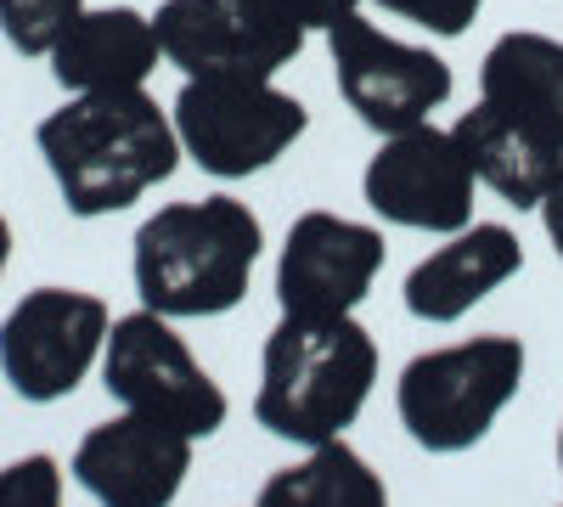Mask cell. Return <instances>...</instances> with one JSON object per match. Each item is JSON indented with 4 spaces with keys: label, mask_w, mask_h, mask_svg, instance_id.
<instances>
[{
    "label": "cell",
    "mask_w": 563,
    "mask_h": 507,
    "mask_svg": "<svg viewBox=\"0 0 563 507\" xmlns=\"http://www.w3.org/2000/svg\"><path fill=\"white\" fill-rule=\"evenodd\" d=\"M525 271V243L512 225L501 220H474L451 232L434 254H422L411 271H406V310L417 321H429V328H451L462 321L474 305H485L501 283Z\"/></svg>",
    "instance_id": "obj_13"
},
{
    "label": "cell",
    "mask_w": 563,
    "mask_h": 507,
    "mask_svg": "<svg viewBox=\"0 0 563 507\" xmlns=\"http://www.w3.org/2000/svg\"><path fill=\"white\" fill-rule=\"evenodd\" d=\"M474 187L479 175L456 147V135L434 124L384 135V147L361 169V198L372 214L400 225V232H434V238L474 225Z\"/></svg>",
    "instance_id": "obj_10"
},
{
    "label": "cell",
    "mask_w": 563,
    "mask_h": 507,
    "mask_svg": "<svg viewBox=\"0 0 563 507\" xmlns=\"http://www.w3.org/2000/svg\"><path fill=\"white\" fill-rule=\"evenodd\" d=\"M536 214H541V225H547V243H552V254L563 260V175L552 180V192L541 198V209H536Z\"/></svg>",
    "instance_id": "obj_22"
},
{
    "label": "cell",
    "mask_w": 563,
    "mask_h": 507,
    "mask_svg": "<svg viewBox=\"0 0 563 507\" xmlns=\"http://www.w3.org/2000/svg\"><path fill=\"white\" fill-rule=\"evenodd\" d=\"M85 0H0V34L18 57H52V45L79 23Z\"/></svg>",
    "instance_id": "obj_18"
},
{
    "label": "cell",
    "mask_w": 563,
    "mask_h": 507,
    "mask_svg": "<svg viewBox=\"0 0 563 507\" xmlns=\"http://www.w3.org/2000/svg\"><path fill=\"white\" fill-rule=\"evenodd\" d=\"M525 366H530L525 339L507 333H479L411 355L395 378L400 429L434 456L474 451L512 406V395L525 389Z\"/></svg>",
    "instance_id": "obj_4"
},
{
    "label": "cell",
    "mask_w": 563,
    "mask_h": 507,
    "mask_svg": "<svg viewBox=\"0 0 563 507\" xmlns=\"http://www.w3.org/2000/svg\"><path fill=\"white\" fill-rule=\"evenodd\" d=\"M192 434H180L141 411L97 423L74 445V480L97 496V507H169L192 474Z\"/></svg>",
    "instance_id": "obj_12"
},
{
    "label": "cell",
    "mask_w": 563,
    "mask_h": 507,
    "mask_svg": "<svg viewBox=\"0 0 563 507\" xmlns=\"http://www.w3.org/2000/svg\"><path fill=\"white\" fill-rule=\"evenodd\" d=\"M378 384V339L355 316H282L260 350L254 418L294 445L344 440Z\"/></svg>",
    "instance_id": "obj_3"
},
{
    "label": "cell",
    "mask_w": 563,
    "mask_h": 507,
    "mask_svg": "<svg viewBox=\"0 0 563 507\" xmlns=\"http://www.w3.org/2000/svg\"><path fill=\"white\" fill-rule=\"evenodd\" d=\"M169 119L180 153L214 180H249L271 169L310 130L305 102L254 74H186Z\"/></svg>",
    "instance_id": "obj_5"
},
{
    "label": "cell",
    "mask_w": 563,
    "mask_h": 507,
    "mask_svg": "<svg viewBox=\"0 0 563 507\" xmlns=\"http://www.w3.org/2000/svg\"><path fill=\"white\" fill-rule=\"evenodd\" d=\"M254 507H389V491L350 440H327L310 445L305 463L276 469Z\"/></svg>",
    "instance_id": "obj_17"
},
{
    "label": "cell",
    "mask_w": 563,
    "mask_h": 507,
    "mask_svg": "<svg viewBox=\"0 0 563 507\" xmlns=\"http://www.w3.org/2000/svg\"><path fill=\"white\" fill-rule=\"evenodd\" d=\"M327 57H333L339 97L350 102V113L366 130H378V135L417 130L451 102L445 57H434L429 45L384 34L361 12H350V18H339L333 29H327Z\"/></svg>",
    "instance_id": "obj_8"
},
{
    "label": "cell",
    "mask_w": 563,
    "mask_h": 507,
    "mask_svg": "<svg viewBox=\"0 0 563 507\" xmlns=\"http://www.w3.org/2000/svg\"><path fill=\"white\" fill-rule=\"evenodd\" d=\"M294 7H299V18L310 23V29H333L339 18H350V12H361V0H294Z\"/></svg>",
    "instance_id": "obj_21"
},
{
    "label": "cell",
    "mask_w": 563,
    "mask_h": 507,
    "mask_svg": "<svg viewBox=\"0 0 563 507\" xmlns=\"http://www.w3.org/2000/svg\"><path fill=\"white\" fill-rule=\"evenodd\" d=\"M164 57L158 29L135 7H85L79 23L52 45V79L74 97L85 90H135L147 85Z\"/></svg>",
    "instance_id": "obj_15"
},
{
    "label": "cell",
    "mask_w": 563,
    "mask_h": 507,
    "mask_svg": "<svg viewBox=\"0 0 563 507\" xmlns=\"http://www.w3.org/2000/svg\"><path fill=\"white\" fill-rule=\"evenodd\" d=\"M113 328L108 299L85 288H34L0 321V373L18 400H68L102 361Z\"/></svg>",
    "instance_id": "obj_9"
},
{
    "label": "cell",
    "mask_w": 563,
    "mask_h": 507,
    "mask_svg": "<svg viewBox=\"0 0 563 507\" xmlns=\"http://www.w3.org/2000/svg\"><path fill=\"white\" fill-rule=\"evenodd\" d=\"M0 507H63V469L57 456H18L0 469Z\"/></svg>",
    "instance_id": "obj_19"
},
{
    "label": "cell",
    "mask_w": 563,
    "mask_h": 507,
    "mask_svg": "<svg viewBox=\"0 0 563 507\" xmlns=\"http://www.w3.org/2000/svg\"><path fill=\"white\" fill-rule=\"evenodd\" d=\"M7 265H12V220L0 214V276H7Z\"/></svg>",
    "instance_id": "obj_23"
},
{
    "label": "cell",
    "mask_w": 563,
    "mask_h": 507,
    "mask_svg": "<svg viewBox=\"0 0 563 507\" xmlns=\"http://www.w3.org/2000/svg\"><path fill=\"white\" fill-rule=\"evenodd\" d=\"M265 249L260 214L231 198H186L164 203L135 225L130 243V276L147 310L169 321H198V316H225L249 299L254 265Z\"/></svg>",
    "instance_id": "obj_2"
},
{
    "label": "cell",
    "mask_w": 563,
    "mask_h": 507,
    "mask_svg": "<svg viewBox=\"0 0 563 507\" xmlns=\"http://www.w3.org/2000/svg\"><path fill=\"white\" fill-rule=\"evenodd\" d=\"M378 7L400 23H417V29H429L440 40H456L467 34V23H474L485 12V0H378Z\"/></svg>",
    "instance_id": "obj_20"
},
{
    "label": "cell",
    "mask_w": 563,
    "mask_h": 507,
    "mask_svg": "<svg viewBox=\"0 0 563 507\" xmlns=\"http://www.w3.org/2000/svg\"><path fill=\"white\" fill-rule=\"evenodd\" d=\"M558 474H563V423H558Z\"/></svg>",
    "instance_id": "obj_24"
},
{
    "label": "cell",
    "mask_w": 563,
    "mask_h": 507,
    "mask_svg": "<svg viewBox=\"0 0 563 507\" xmlns=\"http://www.w3.org/2000/svg\"><path fill=\"white\" fill-rule=\"evenodd\" d=\"M102 384L124 411L158 418L192 440H209L225 429V389L209 378V366L186 350V339L158 310H130L108 328L102 344Z\"/></svg>",
    "instance_id": "obj_6"
},
{
    "label": "cell",
    "mask_w": 563,
    "mask_h": 507,
    "mask_svg": "<svg viewBox=\"0 0 563 507\" xmlns=\"http://www.w3.org/2000/svg\"><path fill=\"white\" fill-rule=\"evenodd\" d=\"M451 135H456V147L467 153V164H474V175L512 209H541V198L552 192V180L563 175V164L547 147H536L530 135H519L485 102L467 108L451 124Z\"/></svg>",
    "instance_id": "obj_16"
},
{
    "label": "cell",
    "mask_w": 563,
    "mask_h": 507,
    "mask_svg": "<svg viewBox=\"0 0 563 507\" xmlns=\"http://www.w3.org/2000/svg\"><path fill=\"white\" fill-rule=\"evenodd\" d=\"M34 147L57 180L63 209L79 220H102L141 203L186 158L175 119L141 85L68 97L57 113L40 119Z\"/></svg>",
    "instance_id": "obj_1"
},
{
    "label": "cell",
    "mask_w": 563,
    "mask_h": 507,
    "mask_svg": "<svg viewBox=\"0 0 563 507\" xmlns=\"http://www.w3.org/2000/svg\"><path fill=\"white\" fill-rule=\"evenodd\" d=\"M479 102L563 164V40L507 29L479 63Z\"/></svg>",
    "instance_id": "obj_14"
},
{
    "label": "cell",
    "mask_w": 563,
    "mask_h": 507,
    "mask_svg": "<svg viewBox=\"0 0 563 507\" xmlns=\"http://www.w3.org/2000/svg\"><path fill=\"white\" fill-rule=\"evenodd\" d=\"M384 232L366 220L305 209L276 254V305L282 316H355L384 271Z\"/></svg>",
    "instance_id": "obj_11"
},
{
    "label": "cell",
    "mask_w": 563,
    "mask_h": 507,
    "mask_svg": "<svg viewBox=\"0 0 563 507\" xmlns=\"http://www.w3.org/2000/svg\"><path fill=\"white\" fill-rule=\"evenodd\" d=\"M153 29L164 63H175L180 74L254 79H276V68H288L310 40V23L294 0H164Z\"/></svg>",
    "instance_id": "obj_7"
}]
</instances>
